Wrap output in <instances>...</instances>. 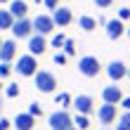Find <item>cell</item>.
I'll return each mask as SVG.
<instances>
[{"label":"cell","instance_id":"4fadbf2b","mask_svg":"<svg viewBox=\"0 0 130 130\" xmlns=\"http://www.w3.org/2000/svg\"><path fill=\"white\" fill-rule=\"evenodd\" d=\"M106 76H109L113 83H118V80H123L128 76V66L123 62H111V64H106Z\"/></svg>","mask_w":130,"mask_h":130},{"label":"cell","instance_id":"7c38bea8","mask_svg":"<svg viewBox=\"0 0 130 130\" xmlns=\"http://www.w3.org/2000/svg\"><path fill=\"white\" fill-rule=\"evenodd\" d=\"M104 26H106V36H109L111 40H118V38L125 36V24H123L118 17H116V19H109Z\"/></svg>","mask_w":130,"mask_h":130},{"label":"cell","instance_id":"ab89813d","mask_svg":"<svg viewBox=\"0 0 130 130\" xmlns=\"http://www.w3.org/2000/svg\"><path fill=\"white\" fill-rule=\"evenodd\" d=\"M0 45H3V38H0Z\"/></svg>","mask_w":130,"mask_h":130},{"label":"cell","instance_id":"f546056e","mask_svg":"<svg viewBox=\"0 0 130 130\" xmlns=\"http://www.w3.org/2000/svg\"><path fill=\"white\" fill-rule=\"evenodd\" d=\"M43 5L47 7V10H57V7H59V0H43Z\"/></svg>","mask_w":130,"mask_h":130},{"label":"cell","instance_id":"30bf717a","mask_svg":"<svg viewBox=\"0 0 130 130\" xmlns=\"http://www.w3.org/2000/svg\"><path fill=\"white\" fill-rule=\"evenodd\" d=\"M17 55H19L17 40H14V38H10V40H3V45H0V62L10 64L12 59H17Z\"/></svg>","mask_w":130,"mask_h":130},{"label":"cell","instance_id":"2e32d148","mask_svg":"<svg viewBox=\"0 0 130 130\" xmlns=\"http://www.w3.org/2000/svg\"><path fill=\"white\" fill-rule=\"evenodd\" d=\"M10 14L14 19H24L26 14H28V5H26V0H10Z\"/></svg>","mask_w":130,"mask_h":130},{"label":"cell","instance_id":"277c9868","mask_svg":"<svg viewBox=\"0 0 130 130\" xmlns=\"http://www.w3.org/2000/svg\"><path fill=\"white\" fill-rule=\"evenodd\" d=\"M47 123H50V128H52V130H69V128H73V116H71L66 109H62V111L50 113Z\"/></svg>","mask_w":130,"mask_h":130},{"label":"cell","instance_id":"cb8c5ba5","mask_svg":"<svg viewBox=\"0 0 130 130\" xmlns=\"http://www.w3.org/2000/svg\"><path fill=\"white\" fill-rule=\"evenodd\" d=\"M64 40H66V36L64 33H57V36H52V40H50V45H52V47H62V45H64Z\"/></svg>","mask_w":130,"mask_h":130},{"label":"cell","instance_id":"5bb4252c","mask_svg":"<svg viewBox=\"0 0 130 130\" xmlns=\"http://www.w3.org/2000/svg\"><path fill=\"white\" fill-rule=\"evenodd\" d=\"M36 121L38 118H33L31 113H17V116H14V121H12V128L14 130H33L36 128Z\"/></svg>","mask_w":130,"mask_h":130},{"label":"cell","instance_id":"d4e9b609","mask_svg":"<svg viewBox=\"0 0 130 130\" xmlns=\"http://www.w3.org/2000/svg\"><path fill=\"white\" fill-rule=\"evenodd\" d=\"M118 125H121V128H125V130H130V111H125L123 116L118 118Z\"/></svg>","mask_w":130,"mask_h":130},{"label":"cell","instance_id":"d590c367","mask_svg":"<svg viewBox=\"0 0 130 130\" xmlns=\"http://www.w3.org/2000/svg\"><path fill=\"white\" fill-rule=\"evenodd\" d=\"M3 3H10V0H0V5H3Z\"/></svg>","mask_w":130,"mask_h":130},{"label":"cell","instance_id":"603a6c76","mask_svg":"<svg viewBox=\"0 0 130 130\" xmlns=\"http://www.w3.org/2000/svg\"><path fill=\"white\" fill-rule=\"evenodd\" d=\"M28 113H31L33 118H40V116H43V106L38 104V102H31V106H28Z\"/></svg>","mask_w":130,"mask_h":130},{"label":"cell","instance_id":"e0dca14e","mask_svg":"<svg viewBox=\"0 0 130 130\" xmlns=\"http://www.w3.org/2000/svg\"><path fill=\"white\" fill-rule=\"evenodd\" d=\"M14 24V17L10 14V10H0V31H10Z\"/></svg>","mask_w":130,"mask_h":130},{"label":"cell","instance_id":"44dd1931","mask_svg":"<svg viewBox=\"0 0 130 130\" xmlns=\"http://www.w3.org/2000/svg\"><path fill=\"white\" fill-rule=\"evenodd\" d=\"M62 47H64V55H66V57H73V55H76V40H71V38H66Z\"/></svg>","mask_w":130,"mask_h":130},{"label":"cell","instance_id":"f35d334b","mask_svg":"<svg viewBox=\"0 0 130 130\" xmlns=\"http://www.w3.org/2000/svg\"><path fill=\"white\" fill-rule=\"evenodd\" d=\"M69 130H78V128H69Z\"/></svg>","mask_w":130,"mask_h":130},{"label":"cell","instance_id":"9c48e42d","mask_svg":"<svg viewBox=\"0 0 130 130\" xmlns=\"http://www.w3.org/2000/svg\"><path fill=\"white\" fill-rule=\"evenodd\" d=\"M71 106H76V113H85V116H90V113L95 111V99L90 95H76Z\"/></svg>","mask_w":130,"mask_h":130},{"label":"cell","instance_id":"d6986e66","mask_svg":"<svg viewBox=\"0 0 130 130\" xmlns=\"http://www.w3.org/2000/svg\"><path fill=\"white\" fill-rule=\"evenodd\" d=\"M73 128H78V130H88V128H90V118L85 116V113H76V118H73Z\"/></svg>","mask_w":130,"mask_h":130},{"label":"cell","instance_id":"7a4b0ae2","mask_svg":"<svg viewBox=\"0 0 130 130\" xmlns=\"http://www.w3.org/2000/svg\"><path fill=\"white\" fill-rule=\"evenodd\" d=\"M14 71L19 76H24V78H33V73L38 71V59L33 55H21L17 59V66H14Z\"/></svg>","mask_w":130,"mask_h":130},{"label":"cell","instance_id":"4316f807","mask_svg":"<svg viewBox=\"0 0 130 130\" xmlns=\"http://www.w3.org/2000/svg\"><path fill=\"white\" fill-rule=\"evenodd\" d=\"M118 19L121 21H128L130 19V7H121V10H118Z\"/></svg>","mask_w":130,"mask_h":130},{"label":"cell","instance_id":"7402d4cb","mask_svg":"<svg viewBox=\"0 0 130 130\" xmlns=\"http://www.w3.org/2000/svg\"><path fill=\"white\" fill-rule=\"evenodd\" d=\"M5 95L14 99V97H19V95H21V88L17 85V83H10V85H7V88H5Z\"/></svg>","mask_w":130,"mask_h":130},{"label":"cell","instance_id":"8fae6325","mask_svg":"<svg viewBox=\"0 0 130 130\" xmlns=\"http://www.w3.org/2000/svg\"><path fill=\"white\" fill-rule=\"evenodd\" d=\"M45 50H47V40H45V36H40V33L28 36V55L40 57V55H45Z\"/></svg>","mask_w":130,"mask_h":130},{"label":"cell","instance_id":"9a60e30c","mask_svg":"<svg viewBox=\"0 0 130 130\" xmlns=\"http://www.w3.org/2000/svg\"><path fill=\"white\" fill-rule=\"evenodd\" d=\"M102 99H104V104H118L123 99V92H121L118 85H106L102 90Z\"/></svg>","mask_w":130,"mask_h":130},{"label":"cell","instance_id":"484cf974","mask_svg":"<svg viewBox=\"0 0 130 130\" xmlns=\"http://www.w3.org/2000/svg\"><path fill=\"white\" fill-rule=\"evenodd\" d=\"M10 73H12V64H5V62H0V78H7Z\"/></svg>","mask_w":130,"mask_h":130},{"label":"cell","instance_id":"6da1fadb","mask_svg":"<svg viewBox=\"0 0 130 130\" xmlns=\"http://www.w3.org/2000/svg\"><path fill=\"white\" fill-rule=\"evenodd\" d=\"M33 80H36V88H38V92H43V95H52L57 90V76L52 73V71H36L33 73Z\"/></svg>","mask_w":130,"mask_h":130},{"label":"cell","instance_id":"5b68a950","mask_svg":"<svg viewBox=\"0 0 130 130\" xmlns=\"http://www.w3.org/2000/svg\"><path fill=\"white\" fill-rule=\"evenodd\" d=\"M12 36H14V40H24V38L28 36H33V24H31V19L24 17V19H14V24H12Z\"/></svg>","mask_w":130,"mask_h":130},{"label":"cell","instance_id":"e575fe53","mask_svg":"<svg viewBox=\"0 0 130 130\" xmlns=\"http://www.w3.org/2000/svg\"><path fill=\"white\" fill-rule=\"evenodd\" d=\"M3 88H5V85H3V78H0V90H3Z\"/></svg>","mask_w":130,"mask_h":130},{"label":"cell","instance_id":"1f68e13d","mask_svg":"<svg viewBox=\"0 0 130 130\" xmlns=\"http://www.w3.org/2000/svg\"><path fill=\"white\" fill-rule=\"evenodd\" d=\"M121 106H123V109L125 111H130V97H123V99H121V102H118Z\"/></svg>","mask_w":130,"mask_h":130},{"label":"cell","instance_id":"74e56055","mask_svg":"<svg viewBox=\"0 0 130 130\" xmlns=\"http://www.w3.org/2000/svg\"><path fill=\"white\" fill-rule=\"evenodd\" d=\"M36 3H38V5H40V3H43V0H36Z\"/></svg>","mask_w":130,"mask_h":130},{"label":"cell","instance_id":"83f0119b","mask_svg":"<svg viewBox=\"0 0 130 130\" xmlns=\"http://www.w3.org/2000/svg\"><path fill=\"white\" fill-rule=\"evenodd\" d=\"M66 59H69V57L64 55V52H57V55H55V64H59V66H64V64H66Z\"/></svg>","mask_w":130,"mask_h":130},{"label":"cell","instance_id":"ba28073f","mask_svg":"<svg viewBox=\"0 0 130 130\" xmlns=\"http://www.w3.org/2000/svg\"><path fill=\"white\" fill-rule=\"evenodd\" d=\"M52 21H55V26H59V28H64V26H69L73 21V12H71V7H62L59 5L57 10H52Z\"/></svg>","mask_w":130,"mask_h":130},{"label":"cell","instance_id":"836d02e7","mask_svg":"<svg viewBox=\"0 0 130 130\" xmlns=\"http://www.w3.org/2000/svg\"><path fill=\"white\" fill-rule=\"evenodd\" d=\"M125 36H128V38H130V26H128V28H125Z\"/></svg>","mask_w":130,"mask_h":130},{"label":"cell","instance_id":"4dcf8cb0","mask_svg":"<svg viewBox=\"0 0 130 130\" xmlns=\"http://www.w3.org/2000/svg\"><path fill=\"white\" fill-rule=\"evenodd\" d=\"M10 128H12V121H7V118L0 116V130H10Z\"/></svg>","mask_w":130,"mask_h":130},{"label":"cell","instance_id":"ac0fdd59","mask_svg":"<svg viewBox=\"0 0 130 130\" xmlns=\"http://www.w3.org/2000/svg\"><path fill=\"white\" fill-rule=\"evenodd\" d=\"M78 26L83 28V31H95V28H97V19H95V17H88V14H83V17L78 19Z\"/></svg>","mask_w":130,"mask_h":130},{"label":"cell","instance_id":"8992f818","mask_svg":"<svg viewBox=\"0 0 130 130\" xmlns=\"http://www.w3.org/2000/svg\"><path fill=\"white\" fill-rule=\"evenodd\" d=\"M31 24H33V33H40V36H50V33L57 28L50 14H38Z\"/></svg>","mask_w":130,"mask_h":130},{"label":"cell","instance_id":"d6a6232c","mask_svg":"<svg viewBox=\"0 0 130 130\" xmlns=\"http://www.w3.org/2000/svg\"><path fill=\"white\" fill-rule=\"evenodd\" d=\"M113 130H125V128H121V125H118V123H116V128H113Z\"/></svg>","mask_w":130,"mask_h":130},{"label":"cell","instance_id":"ffe728a7","mask_svg":"<svg viewBox=\"0 0 130 130\" xmlns=\"http://www.w3.org/2000/svg\"><path fill=\"white\" fill-rule=\"evenodd\" d=\"M71 102H73V97L69 95V92H62V95H57V104L62 106V109H69V106H71Z\"/></svg>","mask_w":130,"mask_h":130},{"label":"cell","instance_id":"52a82bcc","mask_svg":"<svg viewBox=\"0 0 130 130\" xmlns=\"http://www.w3.org/2000/svg\"><path fill=\"white\" fill-rule=\"evenodd\" d=\"M97 118H99V123L102 125H113L118 121V109H116V104H102L97 109Z\"/></svg>","mask_w":130,"mask_h":130},{"label":"cell","instance_id":"8d00e7d4","mask_svg":"<svg viewBox=\"0 0 130 130\" xmlns=\"http://www.w3.org/2000/svg\"><path fill=\"white\" fill-rule=\"evenodd\" d=\"M125 78H130V69H128V76H125Z\"/></svg>","mask_w":130,"mask_h":130},{"label":"cell","instance_id":"3957f363","mask_svg":"<svg viewBox=\"0 0 130 130\" xmlns=\"http://www.w3.org/2000/svg\"><path fill=\"white\" fill-rule=\"evenodd\" d=\"M78 71L85 76V78H95V76H99V71H102V64H99L97 57L85 55V57L78 59Z\"/></svg>","mask_w":130,"mask_h":130},{"label":"cell","instance_id":"f1b7e54d","mask_svg":"<svg viewBox=\"0 0 130 130\" xmlns=\"http://www.w3.org/2000/svg\"><path fill=\"white\" fill-rule=\"evenodd\" d=\"M92 3H95L97 7H102V10H106V7L113 5V0H92Z\"/></svg>","mask_w":130,"mask_h":130}]
</instances>
